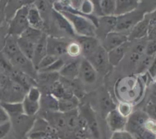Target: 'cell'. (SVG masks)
Returning a JSON list of instances; mask_svg holds the SVG:
<instances>
[{"instance_id":"1","label":"cell","mask_w":156,"mask_h":139,"mask_svg":"<svg viewBox=\"0 0 156 139\" xmlns=\"http://www.w3.org/2000/svg\"><path fill=\"white\" fill-rule=\"evenodd\" d=\"M60 13L69 21L78 36L96 37V27L88 18L67 12Z\"/></svg>"},{"instance_id":"2","label":"cell","mask_w":156,"mask_h":139,"mask_svg":"<svg viewBox=\"0 0 156 139\" xmlns=\"http://www.w3.org/2000/svg\"><path fill=\"white\" fill-rule=\"evenodd\" d=\"M30 5L27 4L20 8L14 16L8 21V35L18 38L29 27L27 13Z\"/></svg>"},{"instance_id":"3","label":"cell","mask_w":156,"mask_h":139,"mask_svg":"<svg viewBox=\"0 0 156 139\" xmlns=\"http://www.w3.org/2000/svg\"><path fill=\"white\" fill-rule=\"evenodd\" d=\"M27 139H59L56 130L42 117H37L26 135Z\"/></svg>"},{"instance_id":"4","label":"cell","mask_w":156,"mask_h":139,"mask_svg":"<svg viewBox=\"0 0 156 139\" xmlns=\"http://www.w3.org/2000/svg\"><path fill=\"white\" fill-rule=\"evenodd\" d=\"M146 9H139L137 8L133 12L126 15H120L117 17V24L114 31L122 32L125 33V31H130L134 26L136 25L140 21L144 18L146 15Z\"/></svg>"},{"instance_id":"5","label":"cell","mask_w":156,"mask_h":139,"mask_svg":"<svg viewBox=\"0 0 156 139\" xmlns=\"http://www.w3.org/2000/svg\"><path fill=\"white\" fill-rule=\"evenodd\" d=\"M35 119V116H27L24 114L11 118L12 129H13L15 138L24 139L26 137V135L33 126Z\"/></svg>"},{"instance_id":"6","label":"cell","mask_w":156,"mask_h":139,"mask_svg":"<svg viewBox=\"0 0 156 139\" xmlns=\"http://www.w3.org/2000/svg\"><path fill=\"white\" fill-rule=\"evenodd\" d=\"M89 61L95 70L101 74L107 73L110 65L108 58V52L101 44L89 57L85 58Z\"/></svg>"},{"instance_id":"7","label":"cell","mask_w":156,"mask_h":139,"mask_svg":"<svg viewBox=\"0 0 156 139\" xmlns=\"http://www.w3.org/2000/svg\"><path fill=\"white\" fill-rule=\"evenodd\" d=\"M79 112L84 117L88 124L91 136L93 139H99L101 137L100 128L98 122L96 114L94 110L88 104H85L80 107L79 109Z\"/></svg>"},{"instance_id":"8","label":"cell","mask_w":156,"mask_h":139,"mask_svg":"<svg viewBox=\"0 0 156 139\" xmlns=\"http://www.w3.org/2000/svg\"><path fill=\"white\" fill-rule=\"evenodd\" d=\"M129 42L128 35L122 32L112 31L108 33L103 39L102 47L107 52Z\"/></svg>"},{"instance_id":"9","label":"cell","mask_w":156,"mask_h":139,"mask_svg":"<svg viewBox=\"0 0 156 139\" xmlns=\"http://www.w3.org/2000/svg\"><path fill=\"white\" fill-rule=\"evenodd\" d=\"M107 125L112 132L123 131L126 129L128 118L122 115L117 110V108L112 110L105 116Z\"/></svg>"},{"instance_id":"10","label":"cell","mask_w":156,"mask_h":139,"mask_svg":"<svg viewBox=\"0 0 156 139\" xmlns=\"http://www.w3.org/2000/svg\"><path fill=\"white\" fill-rule=\"evenodd\" d=\"M69 42L62 38L47 36V54L59 57L66 53L67 47Z\"/></svg>"},{"instance_id":"11","label":"cell","mask_w":156,"mask_h":139,"mask_svg":"<svg viewBox=\"0 0 156 139\" xmlns=\"http://www.w3.org/2000/svg\"><path fill=\"white\" fill-rule=\"evenodd\" d=\"M9 61H10V64H12V65L17 66L21 70V72L25 73L26 75H27V76L31 78H37V71L34 66L32 64V61L30 60L27 59L21 52L18 53L15 57H14Z\"/></svg>"},{"instance_id":"12","label":"cell","mask_w":156,"mask_h":139,"mask_svg":"<svg viewBox=\"0 0 156 139\" xmlns=\"http://www.w3.org/2000/svg\"><path fill=\"white\" fill-rule=\"evenodd\" d=\"M79 77H80L82 82L88 85L94 84L97 81L98 72L85 58L80 61Z\"/></svg>"},{"instance_id":"13","label":"cell","mask_w":156,"mask_h":139,"mask_svg":"<svg viewBox=\"0 0 156 139\" xmlns=\"http://www.w3.org/2000/svg\"><path fill=\"white\" fill-rule=\"evenodd\" d=\"M150 26H149V14L145 15L144 18L133 27L128 35L129 41L133 40H140L144 38L149 34Z\"/></svg>"},{"instance_id":"14","label":"cell","mask_w":156,"mask_h":139,"mask_svg":"<svg viewBox=\"0 0 156 139\" xmlns=\"http://www.w3.org/2000/svg\"><path fill=\"white\" fill-rule=\"evenodd\" d=\"M77 42L80 45L84 58L89 57L101 45L99 40L96 37L78 36Z\"/></svg>"},{"instance_id":"15","label":"cell","mask_w":156,"mask_h":139,"mask_svg":"<svg viewBox=\"0 0 156 139\" xmlns=\"http://www.w3.org/2000/svg\"><path fill=\"white\" fill-rule=\"evenodd\" d=\"M117 24L116 16H102L98 18V25L96 28V36L101 35L103 39L110 32L114 31Z\"/></svg>"},{"instance_id":"16","label":"cell","mask_w":156,"mask_h":139,"mask_svg":"<svg viewBox=\"0 0 156 139\" xmlns=\"http://www.w3.org/2000/svg\"><path fill=\"white\" fill-rule=\"evenodd\" d=\"M81 60H73L64 64L59 72V74L64 79L69 81L76 80L79 75Z\"/></svg>"},{"instance_id":"17","label":"cell","mask_w":156,"mask_h":139,"mask_svg":"<svg viewBox=\"0 0 156 139\" xmlns=\"http://www.w3.org/2000/svg\"><path fill=\"white\" fill-rule=\"evenodd\" d=\"M47 34L43 33L42 36L41 37L38 41L37 42L35 46L34 56L32 58V64L34 66L36 69L37 66L38 65L41 60L47 54Z\"/></svg>"},{"instance_id":"18","label":"cell","mask_w":156,"mask_h":139,"mask_svg":"<svg viewBox=\"0 0 156 139\" xmlns=\"http://www.w3.org/2000/svg\"><path fill=\"white\" fill-rule=\"evenodd\" d=\"M96 7L94 5V11H96L98 16H114L116 9V0H101L96 1Z\"/></svg>"},{"instance_id":"19","label":"cell","mask_w":156,"mask_h":139,"mask_svg":"<svg viewBox=\"0 0 156 139\" xmlns=\"http://www.w3.org/2000/svg\"><path fill=\"white\" fill-rule=\"evenodd\" d=\"M52 15H53V21L56 24V27L62 31L65 32L67 35H69L71 36H75L76 33L74 31L73 26L70 24L69 21L67 20L66 18L63 16L60 12H57L53 8L52 10Z\"/></svg>"},{"instance_id":"20","label":"cell","mask_w":156,"mask_h":139,"mask_svg":"<svg viewBox=\"0 0 156 139\" xmlns=\"http://www.w3.org/2000/svg\"><path fill=\"white\" fill-rule=\"evenodd\" d=\"M137 0H116V9L114 16H120L133 12L140 6Z\"/></svg>"},{"instance_id":"21","label":"cell","mask_w":156,"mask_h":139,"mask_svg":"<svg viewBox=\"0 0 156 139\" xmlns=\"http://www.w3.org/2000/svg\"><path fill=\"white\" fill-rule=\"evenodd\" d=\"M34 3L30 5L29 7L28 13H27V21L30 27L42 31L44 27V21L41 17V13L37 9Z\"/></svg>"},{"instance_id":"22","label":"cell","mask_w":156,"mask_h":139,"mask_svg":"<svg viewBox=\"0 0 156 139\" xmlns=\"http://www.w3.org/2000/svg\"><path fill=\"white\" fill-rule=\"evenodd\" d=\"M17 38H18L17 37L7 35L5 41L4 47L2 50V52L4 56L6 57V58H8L9 60L21 52L19 47H18Z\"/></svg>"},{"instance_id":"23","label":"cell","mask_w":156,"mask_h":139,"mask_svg":"<svg viewBox=\"0 0 156 139\" xmlns=\"http://www.w3.org/2000/svg\"><path fill=\"white\" fill-rule=\"evenodd\" d=\"M129 46V42L123 44V45L117 47L113 50L108 52V58L109 64L111 66L116 67L120 64V61L123 60L126 54V51Z\"/></svg>"},{"instance_id":"24","label":"cell","mask_w":156,"mask_h":139,"mask_svg":"<svg viewBox=\"0 0 156 139\" xmlns=\"http://www.w3.org/2000/svg\"><path fill=\"white\" fill-rule=\"evenodd\" d=\"M17 41H18V45L21 53L27 59L32 60L37 42L26 39V38H21V37H18L17 38Z\"/></svg>"},{"instance_id":"25","label":"cell","mask_w":156,"mask_h":139,"mask_svg":"<svg viewBox=\"0 0 156 139\" xmlns=\"http://www.w3.org/2000/svg\"><path fill=\"white\" fill-rule=\"evenodd\" d=\"M79 101L76 96L66 99H58V111L67 113L79 108Z\"/></svg>"},{"instance_id":"26","label":"cell","mask_w":156,"mask_h":139,"mask_svg":"<svg viewBox=\"0 0 156 139\" xmlns=\"http://www.w3.org/2000/svg\"><path fill=\"white\" fill-rule=\"evenodd\" d=\"M2 108L6 112L9 118L16 117V116L24 115L22 102H0Z\"/></svg>"},{"instance_id":"27","label":"cell","mask_w":156,"mask_h":139,"mask_svg":"<svg viewBox=\"0 0 156 139\" xmlns=\"http://www.w3.org/2000/svg\"><path fill=\"white\" fill-rule=\"evenodd\" d=\"M40 104L41 106L45 109V111H58V99L52 96L50 93L41 96Z\"/></svg>"},{"instance_id":"28","label":"cell","mask_w":156,"mask_h":139,"mask_svg":"<svg viewBox=\"0 0 156 139\" xmlns=\"http://www.w3.org/2000/svg\"><path fill=\"white\" fill-rule=\"evenodd\" d=\"M37 79L42 85L52 86L60 79L59 73H37Z\"/></svg>"},{"instance_id":"29","label":"cell","mask_w":156,"mask_h":139,"mask_svg":"<svg viewBox=\"0 0 156 139\" xmlns=\"http://www.w3.org/2000/svg\"><path fill=\"white\" fill-rule=\"evenodd\" d=\"M22 105L24 115L27 116H35V115L39 112L41 108L40 102H34V101L29 100L25 96L22 101Z\"/></svg>"},{"instance_id":"30","label":"cell","mask_w":156,"mask_h":139,"mask_svg":"<svg viewBox=\"0 0 156 139\" xmlns=\"http://www.w3.org/2000/svg\"><path fill=\"white\" fill-rule=\"evenodd\" d=\"M44 32L38 29H35L34 27H31L29 26L24 32L21 35V38H26V39L30 40L34 42H37L38 40L41 38Z\"/></svg>"},{"instance_id":"31","label":"cell","mask_w":156,"mask_h":139,"mask_svg":"<svg viewBox=\"0 0 156 139\" xmlns=\"http://www.w3.org/2000/svg\"><path fill=\"white\" fill-rule=\"evenodd\" d=\"M101 108L102 112L105 113V116L107 115L108 112L116 108L115 103L111 99V96H109V94L104 95L101 97Z\"/></svg>"},{"instance_id":"32","label":"cell","mask_w":156,"mask_h":139,"mask_svg":"<svg viewBox=\"0 0 156 139\" xmlns=\"http://www.w3.org/2000/svg\"><path fill=\"white\" fill-rule=\"evenodd\" d=\"M65 64L66 63L64 60L59 57L53 64H52L51 65L49 66L46 69L38 71L37 73H59V70L62 69V67H63Z\"/></svg>"},{"instance_id":"33","label":"cell","mask_w":156,"mask_h":139,"mask_svg":"<svg viewBox=\"0 0 156 139\" xmlns=\"http://www.w3.org/2000/svg\"><path fill=\"white\" fill-rule=\"evenodd\" d=\"M58 58L59 57L53 56V55L47 54L42 60H41V62L38 64V65L37 66L36 70L38 72L44 70V69H46L47 67H48L49 66L51 65L52 64H53Z\"/></svg>"},{"instance_id":"34","label":"cell","mask_w":156,"mask_h":139,"mask_svg":"<svg viewBox=\"0 0 156 139\" xmlns=\"http://www.w3.org/2000/svg\"><path fill=\"white\" fill-rule=\"evenodd\" d=\"M41 96H42V93H41V90L38 87L34 86L27 90L25 97L28 99L29 100L34 101V102H40Z\"/></svg>"},{"instance_id":"35","label":"cell","mask_w":156,"mask_h":139,"mask_svg":"<svg viewBox=\"0 0 156 139\" xmlns=\"http://www.w3.org/2000/svg\"><path fill=\"white\" fill-rule=\"evenodd\" d=\"M66 53H68L71 57L76 58L82 53V49H81L80 45L77 41H73V42H69L68 44L66 50Z\"/></svg>"},{"instance_id":"36","label":"cell","mask_w":156,"mask_h":139,"mask_svg":"<svg viewBox=\"0 0 156 139\" xmlns=\"http://www.w3.org/2000/svg\"><path fill=\"white\" fill-rule=\"evenodd\" d=\"M117 110L124 117L128 118L133 113V107L129 102H120L117 105Z\"/></svg>"},{"instance_id":"37","label":"cell","mask_w":156,"mask_h":139,"mask_svg":"<svg viewBox=\"0 0 156 139\" xmlns=\"http://www.w3.org/2000/svg\"><path fill=\"white\" fill-rule=\"evenodd\" d=\"M153 57L154 56H148V55H146V57H144L143 59L140 60V61L138 64L137 72H138V73H142V72L144 71L145 70L149 68V67L152 64V62H153Z\"/></svg>"},{"instance_id":"38","label":"cell","mask_w":156,"mask_h":139,"mask_svg":"<svg viewBox=\"0 0 156 139\" xmlns=\"http://www.w3.org/2000/svg\"><path fill=\"white\" fill-rule=\"evenodd\" d=\"M148 41H140L134 45L133 48V53H138V54L143 56V53H146V45H147Z\"/></svg>"},{"instance_id":"39","label":"cell","mask_w":156,"mask_h":139,"mask_svg":"<svg viewBox=\"0 0 156 139\" xmlns=\"http://www.w3.org/2000/svg\"><path fill=\"white\" fill-rule=\"evenodd\" d=\"M111 139H134L132 134L129 131L123 130V131H115L112 133Z\"/></svg>"},{"instance_id":"40","label":"cell","mask_w":156,"mask_h":139,"mask_svg":"<svg viewBox=\"0 0 156 139\" xmlns=\"http://www.w3.org/2000/svg\"><path fill=\"white\" fill-rule=\"evenodd\" d=\"M144 128L146 131L156 135V119L149 118L148 120L145 122Z\"/></svg>"},{"instance_id":"41","label":"cell","mask_w":156,"mask_h":139,"mask_svg":"<svg viewBox=\"0 0 156 139\" xmlns=\"http://www.w3.org/2000/svg\"><path fill=\"white\" fill-rule=\"evenodd\" d=\"M12 130V125L10 121L6 123L0 125V139H4Z\"/></svg>"},{"instance_id":"42","label":"cell","mask_w":156,"mask_h":139,"mask_svg":"<svg viewBox=\"0 0 156 139\" xmlns=\"http://www.w3.org/2000/svg\"><path fill=\"white\" fill-rule=\"evenodd\" d=\"M156 53V39L149 40L147 42L146 53L148 56H154Z\"/></svg>"},{"instance_id":"43","label":"cell","mask_w":156,"mask_h":139,"mask_svg":"<svg viewBox=\"0 0 156 139\" xmlns=\"http://www.w3.org/2000/svg\"><path fill=\"white\" fill-rule=\"evenodd\" d=\"M8 1L0 0V26L3 25L5 21H6L5 16V8L7 5Z\"/></svg>"},{"instance_id":"44","label":"cell","mask_w":156,"mask_h":139,"mask_svg":"<svg viewBox=\"0 0 156 139\" xmlns=\"http://www.w3.org/2000/svg\"><path fill=\"white\" fill-rule=\"evenodd\" d=\"M8 35V27H6L4 26V24L0 26V50H2L4 47L5 41Z\"/></svg>"},{"instance_id":"45","label":"cell","mask_w":156,"mask_h":139,"mask_svg":"<svg viewBox=\"0 0 156 139\" xmlns=\"http://www.w3.org/2000/svg\"><path fill=\"white\" fill-rule=\"evenodd\" d=\"M9 121H10V118L6 112L0 105V125L6 123V122H9Z\"/></svg>"},{"instance_id":"46","label":"cell","mask_w":156,"mask_h":139,"mask_svg":"<svg viewBox=\"0 0 156 139\" xmlns=\"http://www.w3.org/2000/svg\"><path fill=\"white\" fill-rule=\"evenodd\" d=\"M149 26H150V29L153 27L154 26L156 25V9L149 14ZM149 29V30H150Z\"/></svg>"},{"instance_id":"47","label":"cell","mask_w":156,"mask_h":139,"mask_svg":"<svg viewBox=\"0 0 156 139\" xmlns=\"http://www.w3.org/2000/svg\"><path fill=\"white\" fill-rule=\"evenodd\" d=\"M141 55L138 54V53H131L130 56H129V60L132 64H139V62L141 60Z\"/></svg>"},{"instance_id":"48","label":"cell","mask_w":156,"mask_h":139,"mask_svg":"<svg viewBox=\"0 0 156 139\" xmlns=\"http://www.w3.org/2000/svg\"><path fill=\"white\" fill-rule=\"evenodd\" d=\"M88 139H93V138H91V137H90V138H88Z\"/></svg>"},{"instance_id":"49","label":"cell","mask_w":156,"mask_h":139,"mask_svg":"<svg viewBox=\"0 0 156 139\" xmlns=\"http://www.w3.org/2000/svg\"><path fill=\"white\" fill-rule=\"evenodd\" d=\"M24 139H27V137H24Z\"/></svg>"}]
</instances>
